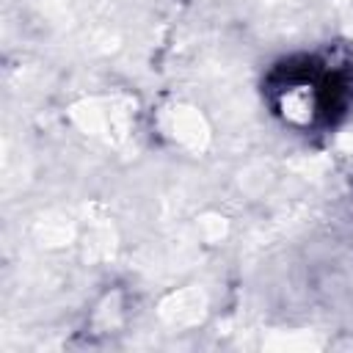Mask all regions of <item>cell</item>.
Segmentation results:
<instances>
[{"instance_id": "1", "label": "cell", "mask_w": 353, "mask_h": 353, "mask_svg": "<svg viewBox=\"0 0 353 353\" xmlns=\"http://www.w3.org/2000/svg\"><path fill=\"white\" fill-rule=\"evenodd\" d=\"M345 80L339 72H331L328 63L301 61L298 66H284L270 91L276 113L298 130L317 127L320 121H331L345 97Z\"/></svg>"}]
</instances>
